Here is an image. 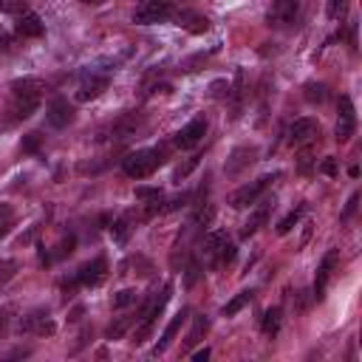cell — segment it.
<instances>
[{"instance_id": "obj_27", "label": "cell", "mask_w": 362, "mask_h": 362, "mask_svg": "<svg viewBox=\"0 0 362 362\" xmlns=\"http://www.w3.org/2000/svg\"><path fill=\"white\" fill-rule=\"evenodd\" d=\"M249 303H252V291H240V294H235V297L223 305V317H235V314H238L243 305H249Z\"/></svg>"}, {"instance_id": "obj_16", "label": "cell", "mask_w": 362, "mask_h": 362, "mask_svg": "<svg viewBox=\"0 0 362 362\" xmlns=\"http://www.w3.org/2000/svg\"><path fill=\"white\" fill-rule=\"evenodd\" d=\"M187 314H189V311H187V308H181V311H178V314H175V317H173V320L167 322L164 334H161V337H158V342L153 345V356H158V354H164V351L170 348V342H173V339H175V334L181 331V325H184Z\"/></svg>"}, {"instance_id": "obj_28", "label": "cell", "mask_w": 362, "mask_h": 362, "mask_svg": "<svg viewBox=\"0 0 362 362\" xmlns=\"http://www.w3.org/2000/svg\"><path fill=\"white\" fill-rule=\"evenodd\" d=\"M212 218H215V204H204V206H198V212H195V218H192V223L198 226V229H209V223H212Z\"/></svg>"}, {"instance_id": "obj_18", "label": "cell", "mask_w": 362, "mask_h": 362, "mask_svg": "<svg viewBox=\"0 0 362 362\" xmlns=\"http://www.w3.org/2000/svg\"><path fill=\"white\" fill-rule=\"evenodd\" d=\"M269 209H272V201H260V206L249 215V221L243 223V229H240V238H252L266 221H269Z\"/></svg>"}, {"instance_id": "obj_43", "label": "cell", "mask_w": 362, "mask_h": 362, "mask_svg": "<svg viewBox=\"0 0 362 362\" xmlns=\"http://www.w3.org/2000/svg\"><path fill=\"white\" fill-rule=\"evenodd\" d=\"M74 243H76V238H74V235H68V238L62 240V249H59V255H62V257H65V255H71V252H74Z\"/></svg>"}, {"instance_id": "obj_26", "label": "cell", "mask_w": 362, "mask_h": 362, "mask_svg": "<svg viewBox=\"0 0 362 362\" xmlns=\"http://www.w3.org/2000/svg\"><path fill=\"white\" fill-rule=\"evenodd\" d=\"M139 300V291L136 288H122V291H116L113 297H110V305L119 311V308H127V305H133Z\"/></svg>"}, {"instance_id": "obj_13", "label": "cell", "mask_w": 362, "mask_h": 362, "mask_svg": "<svg viewBox=\"0 0 362 362\" xmlns=\"http://www.w3.org/2000/svg\"><path fill=\"white\" fill-rule=\"evenodd\" d=\"M14 31H17L20 40H37V37L45 34V23H42L34 11H23V14H17V20H14Z\"/></svg>"}, {"instance_id": "obj_11", "label": "cell", "mask_w": 362, "mask_h": 362, "mask_svg": "<svg viewBox=\"0 0 362 362\" xmlns=\"http://www.w3.org/2000/svg\"><path fill=\"white\" fill-rule=\"evenodd\" d=\"M105 277H107V260H105V257L88 260V263H82L79 272H76V283H79V286H99Z\"/></svg>"}, {"instance_id": "obj_31", "label": "cell", "mask_w": 362, "mask_h": 362, "mask_svg": "<svg viewBox=\"0 0 362 362\" xmlns=\"http://www.w3.org/2000/svg\"><path fill=\"white\" fill-rule=\"evenodd\" d=\"M348 0H325V14H328V20H345V14H348Z\"/></svg>"}, {"instance_id": "obj_15", "label": "cell", "mask_w": 362, "mask_h": 362, "mask_svg": "<svg viewBox=\"0 0 362 362\" xmlns=\"http://www.w3.org/2000/svg\"><path fill=\"white\" fill-rule=\"evenodd\" d=\"M48 90V85L40 79V76H23V79H14L8 85V93L11 96H31V99H42V93Z\"/></svg>"}, {"instance_id": "obj_35", "label": "cell", "mask_w": 362, "mask_h": 362, "mask_svg": "<svg viewBox=\"0 0 362 362\" xmlns=\"http://www.w3.org/2000/svg\"><path fill=\"white\" fill-rule=\"evenodd\" d=\"M198 158H201V156H189L184 164H178V167H175V173H173V181H181V178H187V175H189V173L198 167Z\"/></svg>"}, {"instance_id": "obj_29", "label": "cell", "mask_w": 362, "mask_h": 362, "mask_svg": "<svg viewBox=\"0 0 362 362\" xmlns=\"http://www.w3.org/2000/svg\"><path fill=\"white\" fill-rule=\"evenodd\" d=\"M303 212H305V206H303V204H300V206H294V209H291V212L277 223V235H288V232L297 226V221H300V215H303Z\"/></svg>"}, {"instance_id": "obj_46", "label": "cell", "mask_w": 362, "mask_h": 362, "mask_svg": "<svg viewBox=\"0 0 362 362\" xmlns=\"http://www.w3.org/2000/svg\"><path fill=\"white\" fill-rule=\"evenodd\" d=\"M85 6H99V3H105V0H82Z\"/></svg>"}, {"instance_id": "obj_45", "label": "cell", "mask_w": 362, "mask_h": 362, "mask_svg": "<svg viewBox=\"0 0 362 362\" xmlns=\"http://www.w3.org/2000/svg\"><path fill=\"white\" fill-rule=\"evenodd\" d=\"M8 314H11V311H8V308H3V311H0V334H3V331H6V325H8V320H11V317H8Z\"/></svg>"}, {"instance_id": "obj_19", "label": "cell", "mask_w": 362, "mask_h": 362, "mask_svg": "<svg viewBox=\"0 0 362 362\" xmlns=\"http://www.w3.org/2000/svg\"><path fill=\"white\" fill-rule=\"evenodd\" d=\"M173 20H175L181 28H187L189 34H204V31L209 28V20L201 17V14H195V11H178Z\"/></svg>"}, {"instance_id": "obj_32", "label": "cell", "mask_w": 362, "mask_h": 362, "mask_svg": "<svg viewBox=\"0 0 362 362\" xmlns=\"http://www.w3.org/2000/svg\"><path fill=\"white\" fill-rule=\"evenodd\" d=\"M11 226H14V209L8 204H0V240L11 232Z\"/></svg>"}, {"instance_id": "obj_37", "label": "cell", "mask_w": 362, "mask_h": 362, "mask_svg": "<svg viewBox=\"0 0 362 362\" xmlns=\"http://www.w3.org/2000/svg\"><path fill=\"white\" fill-rule=\"evenodd\" d=\"M25 8H28V0H0L3 14H23Z\"/></svg>"}, {"instance_id": "obj_30", "label": "cell", "mask_w": 362, "mask_h": 362, "mask_svg": "<svg viewBox=\"0 0 362 362\" xmlns=\"http://www.w3.org/2000/svg\"><path fill=\"white\" fill-rule=\"evenodd\" d=\"M110 235H113L116 243H127V238H130V221L127 218H116L110 223Z\"/></svg>"}, {"instance_id": "obj_44", "label": "cell", "mask_w": 362, "mask_h": 362, "mask_svg": "<svg viewBox=\"0 0 362 362\" xmlns=\"http://www.w3.org/2000/svg\"><path fill=\"white\" fill-rule=\"evenodd\" d=\"M192 359H195V362H204V359H209V348H198V351L192 354Z\"/></svg>"}, {"instance_id": "obj_7", "label": "cell", "mask_w": 362, "mask_h": 362, "mask_svg": "<svg viewBox=\"0 0 362 362\" xmlns=\"http://www.w3.org/2000/svg\"><path fill=\"white\" fill-rule=\"evenodd\" d=\"M337 110H339V116H337V141H348L351 136H354V130H356V110H354V102H351V96H339V102H337Z\"/></svg>"}, {"instance_id": "obj_24", "label": "cell", "mask_w": 362, "mask_h": 362, "mask_svg": "<svg viewBox=\"0 0 362 362\" xmlns=\"http://www.w3.org/2000/svg\"><path fill=\"white\" fill-rule=\"evenodd\" d=\"M226 240H229V238H226V232H223V229H209V232L204 235V252H206L209 257H215V252H218Z\"/></svg>"}, {"instance_id": "obj_25", "label": "cell", "mask_w": 362, "mask_h": 362, "mask_svg": "<svg viewBox=\"0 0 362 362\" xmlns=\"http://www.w3.org/2000/svg\"><path fill=\"white\" fill-rule=\"evenodd\" d=\"M133 322H136V317H119L116 322H110V325H107L105 337H107V339H122V337L127 334V328H130Z\"/></svg>"}, {"instance_id": "obj_21", "label": "cell", "mask_w": 362, "mask_h": 362, "mask_svg": "<svg viewBox=\"0 0 362 362\" xmlns=\"http://www.w3.org/2000/svg\"><path fill=\"white\" fill-rule=\"evenodd\" d=\"M139 124H141V119L139 116H122L119 122H113V127H110V133L116 136V139H127V136H133L136 130H139Z\"/></svg>"}, {"instance_id": "obj_33", "label": "cell", "mask_w": 362, "mask_h": 362, "mask_svg": "<svg viewBox=\"0 0 362 362\" xmlns=\"http://www.w3.org/2000/svg\"><path fill=\"white\" fill-rule=\"evenodd\" d=\"M235 260V246L226 240L218 252H215V257H212V266H226V263H232Z\"/></svg>"}, {"instance_id": "obj_17", "label": "cell", "mask_w": 362, "mask_h": 362, "mask_svg": "<svg viewBox=\"0 0 362 362\" xmlns=\"http://www.w3.org/2000/svg\"><path fill=\"white\" fill-rule=\"evenodd\" d=\"M255 156H257V150L255 147H238V150H232V156L226 158V175H238L246 164H252L255 161Z\"/></svg>"}, {"instance_id": "obj_20", "label": "cell", "mask_w": 362, "mask_h": 362, "mask_svg": "<svg viewBox=\"0 0 362 362\" xmlns=\"http://www.w3.org/2000/svg\"><path fill=\"white\" fill-rule=\"evenodd\" d=\"M280 322H283V308H280V305H272V308H266L263 317H260V331H263L269 339H274L277 331H280Z\"/></svg>"}, {"instance_id": "obj_41", "label": "cell", "mask_w": 362, "mask_h": 362, "mask_svg": "<svg viewBox=\"0 0 362 362\" xmlns=\"http://www.w3.org/2000/svg\"><path fill=\"white\" fill-rule=\"evenodd\" d=\"M14 269H17V260H3V263H0V283L8 280V277L14 274Z\"/></svg>"}, {"instance_id": "obj_8", "label": "cell", "mask_w": 362, "mask_h": 362, "mask_svg": "<svg viewBox=\"0 0 362 362\" xmlns=\"http://www.w3.org/2000/svg\"><path fill=\"white\" fill-rule=\"evenodd\" d=\"M37 107H40V99H31V96H11L8 105H6V119H3V124L11 127V124L28 119Z\"/></svg>"}, {"instance_id": "obj_40", "label": "cell", "mask_w": 362, "mask_h": 362, "mask_svg": "<svg viewBox=\"0 0 362 362\" xmlns=\"http://www.w3.org/2000/svg\"><path fill=\"white\" fill-rule=\"evenodd\" d=\"M14 48H17V40L0 25V51H14Z\"/></svg>"}, {"instance_id": "obj_38", "label": "cell", "mask_w": 362, "mask_h": 362, "mask_svg": "<svg viewBox=\"0 0 362 362\" xmlns=\"http://www.w3.org/2000/svg\"><path fill=\"white\" fill-rule=\"evenodd\" d=\"M320 173H322V175H328V178H334V175L339 173V167H337V158H334V156L322 158V161H320Z\"/></svg>"}, {"instance_id": "obj_2", "label": "cell", "mask_w": 362, "mask_h": 362, "mask_svg": "<svg viewBox=\"0 0 362 362\" xmlns=\"http://www.w3.org/2000/svg\"><path fill=\"white\" fill-rule=\"evenodd\" d=\"M274 178H277V175H260V178H255V181L238 187V189L229 195V206H232V209H246V206L257 204V198L266 192V187H269Z\"/></svg>"}, {"instance_id": "obj_36", "label": "cell", "mask_w": 362, "mask_h": 362, "mask_svg": "<svg viewBox=\"0 0 362 362\" xmlns=\"http://www.w3.org/2000/svg\"><path fill=\"white\" fill-rule=\"evenodd\" d=\"M136 198H139V201H150V204H153V201H161V198H164V192H161L158 187H136Z\"/></svg>"}, {"instance_id": "obj_4", "label": "cell", "mask_w": 362, "mask_h": 362, "mask_svg": "<svg viewBox=\"0 0 362 362\" xmlns=\"http://www.w3.org/2000/svg\"><path fill=\"white\" fill-rule=\"evenodd\" d=\"M17 331L20 334H34V337H51L57 331V325H54V320L48 317L45 308H34V311H28V314L20 317Z\"/></svg>"}, {"instance_id": "obj_39", "label": "cell", "mask_w": 362, "mask_h": 362, "mask_svg": "<svg viewBox=\"0 0 362 362\" xmlns=\"http://www.w3.org/2000/svg\"><path fill=\"white\" fill-rule=\"evenodd\" d=\"M198 277H201V269H198V263H189V266H187V274H184V286H187V288H192Z\"/></svg>"}, {"instance_id": "obj_10", "label": "cell", "mask_w": 362, "mask_h": 362, "mask_svg": "<svg viewBox=\"0 0 362 362\" xmlns=\"http://www.w3.org/2000/svg\"><path fill=\"white\" fill-rule=\"evenodd\" d=\"M45 122H48L51 127H57V130L68 127V124L74 122V105H71L68 99H62V96L51 99V105L45 107Z\"/></svg>"}, {"instance_id": "obj_12", "label": "cell", "mask_w": 362, "mask_h": 362, "mask_svg": "<svg viewBox=\"0 0 362 362\" xmlns=\"http://www.w3.org/2000/svg\"><path fill=\"white\" fill-rule=\"evenodd\" d=\"M300 14V0H274L269 8V25H291Z\"/></svg>"}, {"instance_id": "obj_6", "label": "cell", "mask_w": 362, "mask_h": 362, "mask_svg": "<svg viewBox=\"0 0 362 362\" xmlns=\"http://www.w3.org/2000/svg\"><path fill=\"white\" fill-rule=\"evenodd\" d=\"M107 85H110V79L105 76V74H93V71H85L82 74V79H79V85H76V102H90V99H96V96H102L105 90H107Z\"/></svg>"}, {"instance_id": "obj_22", "label": "cell", "mask_w": 362, "mask_h": 362, "mask_svg": "<svg viewBox=\"0 0 362 362\" xmlns=\"http://www.w3.org/2000/svg\"><path fill=\"white\" fill-rule=\"evenodd\" d=\"M303 96L311 105H322L328 99V88H325V82H305L303 85Z\"/></svg>"}, {"instance_id": "obj_23", "label": "cell", "mask_w": 362, "mask_h": 362, "mask_svg": "<svg viewBox=\"0 0 362 362\" xmlns=\"http://www.w3.org/2000/svg\"><path fill=\"white\" fill-rule=\"evenodd\" d=\"M209 331V320L201 314V317H195V322H192V328H189V334H187V339H184V348H192V345H198L201 339H204V334Z\"/></svg>"}, {"instance_id": "obj_42", "label": "cell", "mask_w": 362, "mask_h": 362, "mask_svg": "<svg viewBox=\"0 0 362 362\" xmlns=\"http://www.w3.org/2000/svg\"><path fill=\"white\" fill-rule=\"evenodd\" d=\"M356 201H359V195L354 192V195L348 198V204H345V212H342V218H351V215H354V209H356Z\"/></svg>"}, {"instance_id": "obj_14", "label": "cell", "mask_w": 362, "mask_h": 362, "mask_svg": "<svg viewBox=\"0 0 362 362\" xmlns=\"http://www.w3.org/2000/svg\"><path fill=\"white\" fill-rule=\"evenodd\" d=\"M320 136V124L314 119H297L291 127H288V144L300 147V144H308Z\"/></svg>"}, {"instance_id": "obj_34", "label": "cell", "mask_w": 362, "mask_h": 362, "mask_svg": "<svg viewBox=\"0 0 362 362\" xmlns=\"http://www.w3.org/2000/svg\"><path fill=\"white\" fill-rule=\"evenodd\" d=\"M40 144H42V136H40V133H25V136L20 139V150H23V153H37Z\"/></svg>"}, {"instance_id": "obj_47", "label": "cell", "mask_w": 362, "mask_h": 362, "mask_svg": "<svg viewBox=\"0 0 362 362\" xmlns=\"http://www.w3.org/2000/svg\"><path fill=\"white\" fill-rule=\"evenodd\" d=\"M158 3H170V6H175V3H181V0H158Z\"/></svg>"}, {"instance_id": "obj_3", "label": "cell", "mask_w": 362, "mask_h": 362, "mask_svg": "<svg viewBox=\"0 0 362 362\" xmlns=\"http://www.w3.org/2000/svg\"><path fill=\"white\" fill-rule=\"evenodd\" d=\"M175 17V8L170 3H158V0H144L136 11H133V23L139 25H153V23H167Z\"/></svg>"}, {"instance_id": "obj_1", "label": "cell", "mask_w": 362, "mask_h": 362, "mask_svg": "<svg viewBox=\"0 0 362 362\" xmlns=\"http://www.w3.org/2000/svg\"><path fill=\"white\" fill-rule=\"evenodd\" d=\"M161 164H164V150H161V147H144V150L127 153L124 161H122V170H124L130 178H147V175L156 173Z\"/></svg>"}, {"instance_id": "obj_9", "label": "cell", "mask_w": 362, "mask_h": 362, "mask_svg": "<svg viewBox=\"0 0 362 362\" xmlns=\"http://www.w3.org/2000/svg\"><path fill=\"white\" fill-rule=\"evenodd\" d=\"M204 133H206V119H204V116H195V119H189V122L173 136V144H175L178 150L195 147V144L204 139Z\"/></svg>"}, {"instance_id": "obj_5", "label": "cell", "mask_w": 362, "mask_h": 362, "mask_svg": "<svg viewBox=\"0 0 362 362\" xmlns=\"http://www.w3.org/2000/svg\"><path fill=\"white\" fill-rule=\"evenodd\" d=\"M337 263H339V249H328V252L322 255L320 266H317V277H314L311 300H317V303H320V300L325 297V288H328V280H331V274H334Z\"/></svg>"}]
</instances>
